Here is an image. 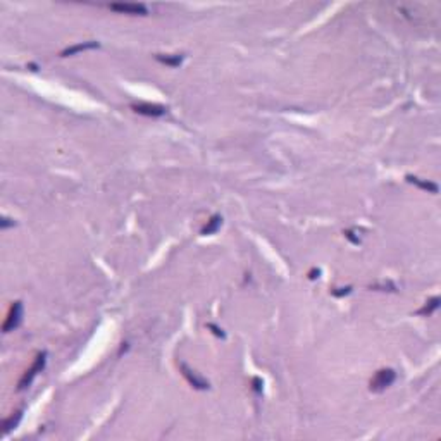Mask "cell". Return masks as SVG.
<instances>
[{"instance_id": "6da1fadb", "label": "cell", "mask_w": 441, "mask_h": 441, "mask_svg": "<svg viewBox=\"0 0 441 441\" xmlns=\"http://www.w3.org/2000/svg\"><path fill=\"white\" fill-rule=\"evenodd\" d=\"M45 362H47V353L45 352L36 353V357H35V360H33L31 367L28 369L26 372H24L23 378H21L19 383H17V391L26 390V388L30 386L31 383H33V379H35L36 376H38V372L43 371V367H45Z\"/></svg>"}, {"instance_id": "7a4b0ae2", "label": "cell", "mask_w": 441, "mask_h": 441, "mask_svg": "<svg viewBox=\"0 0 441 441\" xmlns=\"http://www.w3.org/2000/svg\"><path fill=\"white\" fill-rule=\"evenodd\" d=\"M395 379H396V372L393 369L390 367L379 369L371 379V383H369V390L374 391V393H381V391H384L386 388H390L391 384L395 383Z\"/></svg>"}, {"instance_id": "3957f363", "label": "cell", "mask_w": 441, "mask_h": 441, "mask_svg": "<svg viewBox=\"0 0 441 441\" xmlns=\"http://www.w3.org/2000/svg\"><path fill=\"white\" fill-rule=\"evenodd\" d=\"M21 321H23V302L16 300V302H12L11 309H9L7 317H5L4 324H2V331L4 333H11V331L19 328Z\"/></svg>"}, {"instance_id": "277c9868", "label": "cell", "mask_w": 441, "mask_h": 441, "mask_svg": "<svg viewBox=\"0 0 441 441\" xmlns=\"http://www.w3.org/2000/svg\"><path fill=\"white\" fill-rule=\"evenodd\" d=\"M131 109L140 116H147V117H160L167 112L166 105L160 104H150V102H135L131 104Z\"/></svg>"}, {"instance_id": "5b68a950", "label": "cell", "mask_w": 441, "mask_h": 441, "mask_svg": "<svg viewBox=\"0 0 441 441\" xmlns=\"http://www.w3.org/2000/svg\"><path fill=\"white\" fill-rule=\"evenodd\" d=\"M179 371H181L183 378H185V379L188 381V383H190L191 386L195 388V390L205 391V390H209V388H210L209 381L204 379L202 376H198L197 372H195L193 369L188 367V365H186L185 362H179Z\"/></svg>"}, {"instance_id": "8992f818", "label": "cell", "mask_w": 441, "mask_h": 441, "mask_svg": "<svg viewBox=\"0 0 441 441\" xmlns=\"http://www.w3.org/2000/svg\"><path fill=\"white\" fill-rule=\"evenodd\" d=\"M109 9L114 12H119V14H129V16H147L148 9L143 4H129V2H124V4H110Z\"/></svg>"}, {"instance_id": "52a82bcc", "label": "cell", "mask_w": 441, "mask_h": 441, "mask_svg": "<svg viewBox=\"0 0 441 441\" xmlns=\"http://www.w3.org/2000/svg\"><path fill=\"white\" fill-rule=\"evenodd\" d=\"M98 47H100V43H98V42H83V43H76V45H71V47H67V48H64V50L61 52V57H69V55L79 54V52L95 50V48H98Z\"/></svg>"}, {"instance_id": "ba28073f", "label": "cell", "mask_w": 441, "mask_h": 441, "mask_svg": "<svg viewBox=\"0 0 441 441\" xmlns=\"http://www.w3.org/2000/svg\"><path fill=\"white\" fill-rule=\"evenodd\" d=\"M21 417H23V409H19V410L12 412V414L9 415L7 419H4V422H2V427H4V429H2V434H7L9 431L16 429V426L19 424Z\"/></svg>"}, {"instance_id": "9c48e42d", "label": "cell", "mask_w": 441, "mask_h": 441, "mask_svg": "<svg viewBox=\"0 0 441 441\" xmlns=\"http://www.w3.org/2000/svg\"><path fill=\"white\" fill-rule=\"evenodd\" d=\"M220 224H222V217L219 216V214H214L212 217H210L209 220H207V224L202 228V235L204 236H209V235H214V233L217 231V229L220 228Z\"/></svg>"}, {"instance_id": "30bf717a", "label": "cell", "mask_w": 441, "mask_h": 441, "mask_svg": "<svg viewBox=\"0 0 441 441\" xmlns=\"http://www.w3.org/2000/svg\"><path fill=\"white\" fill-rule=\"evenodd\" d=\"M407 181L412 183V185L419 186V188H422V190L426 191H431V193H438V185L436 183H431V181H424V179L417 178V176H407Z\"/></svg>"}, {"instance_id": "8fae6325", "label": "cell", "mask_w": 441, "mask_h": 441, "mask_svg": "<svg viewBox=\"0 0 441 441\" xmlns=\"http://www.w3.org/2000/svg\"><path fill=\"white\" fill-rule=\"evenodd\" d=\"M155 59L159 62H162V64H166V66H171V67H176L179 66L183 62V55L181 54H176V55H162V54H157L155 55Z\"/></svg>"}, {"instance_id": "7c38bea8", "label": "cell", "mask_w": 441, "mask_h": 441, "mask_svg": "<svg viewBox=\"0 0 441 441\" xmlns=\"http://www.w3.org/2000/svg\"><path fill=\"white\" fill-rule=\"evenodd\" d=\"M440 302H441V300H440L438 297L431 298L429 302H426V305L422 307V309H419V310H417V314H419V315H431V314H433L434 310H436L438 307H440Z\"/></svg>"}, {"instance_id": "4fadbf2b", "label": "cell", "mask_w": 441, "mask_h": 441, "mask_svg": "<svg viewBox=\"0 0 441 441\" xmlns=\"http://www.w3.org/2000/svg\"><path fill=\"white\" fill-rule=\"evenodd\" d=\"M252 384H253V391H255V395H262V379L260 378H253L252 379Z\"/></svg>"}, {"instance_id": "5bb4252c", "label": "cell", "mask_w": 441, "mask_h": 441, "mask_svg": "<svg viewBox=\"0 0 441 441\" xmlns=\"http://www.w3.org/2000/svg\"><path fill=\"white\" fill-rule=\"evenodd\" d=\"M207 328H209V329H212V333L216 334V336H219V338H226V334L222 333V329H219L216 324H212V322H209V324H207Z\"/></svg>"}, {"instance_id": "9a60e30c", "label": "cell", "mask_w": 441, "mask_h": 441, "mask_svg": "<svg viewBox=\"0 0 441 441\" xmlns=\"http://www.w3.org/2000/svg\"><path fill=\"white\" fill-rule=\"evenodd\" d=\"M7 226H14V222H9V219L7 217H4V220H2V224H0V228L2 229H5Z\"/></svg>"}, {"instance_id": "2e32d148", "label": "cell", "mask_w": 441, "mask_h": 441, "mask_svg": "<svg viewBox=\"0 0 441 441\" xmlns=\"http://www.w3.org/2000/svg\"><path fill=\"white\" fill-rule=\"evenodd\" d=\"M319 274H321V271H319V269H317V271L314 269V271H310V272H309V278H310V279H315V278H319Z\"/></svg>"}]
</instances>
